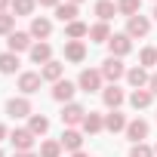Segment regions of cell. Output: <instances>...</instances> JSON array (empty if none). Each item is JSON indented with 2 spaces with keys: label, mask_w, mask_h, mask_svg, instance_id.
Here are the masks:
<instances>
[{
  "label": "cell",
  "mask_w": 157,
  "mask_h": 157,
  "mask_svg": "<svg viewBox=\"0 0 157 157\" xmlns=\"http://www.w3.org/2000/svg\"><path fill=\"white\" fill-rule=\"evenodd\" d=\"M31 62H34V65L52 62V46H49V43H34V46H31Z\"/></svg>",
  "instance_id": "9a60e30c"
},
{
  "label": "cell",
  "mask_w": 157,
  "mask_h": 157,
  "mask_svg": "<svg viewBox=\"0 0 157 157\" xmlns=\"http://www.w3.org/2000/svg\"><path fill=\"white\" fill-rule=\"evenodd\" d=\"M154 154H157V148H154Z\"/></svg>",
  "instance_id": "7bdbcfd3"
},
{
  "label": "cell",
  "mask_w": 157,
  "mask_h": 157,
  "mask_svg": "<svg viewBox=\"0 0 157 157\" xmlns=\"http://www.w3.org/2000/svg\"><path fill=\"white\" fill-rule=\"evenodd\" d=\"M6 114L16 117V120H19V117H31V102H28L25 96H22V99H10V102H6Z\"/></svg>",
  "instance_id": "9c48e42d"
},
{
  "label": "cell",
  "mask_w": 157,
  "mask_h": 157,
  "mask_svg": "<svg viewBox=\"0 0 157 157\" xmlns=\"http://www.w3.org/2000/svg\"><path fill=\"white\" fill-rule=\"evenodd\" d=\"M99 129H105V117L96 114V111H86V117H83V132H99Z\"/></svg>",
  "instance_id": "44dd1931"
},
{
  "label": "cell",
  "mask_w": 157,
  "mask_h": 157,
  "mask_svg": "<svg viewBox=\"0 0 157 157\" xmlns=\"http://www.w3.org/2000/svg\"><path fill=\"white\" fill-rule=\"evenodd\" d=\"M99 71H102V77H105V80H111V83H117L120 77L126 74L123 62H120V59H114V56H108V59L102 62V68H99Z\"/></svg>",
  "instance_id": "7a4b0ae2"
},
{
  "label": "cell",
  "mask_w": 157,
  "mask_h": 157,
  "mask_svg": "<svg viewBox=\"0 0 157 157\" xmlns=\"http://www.w3.org/2000/svg\"><path fill=\"white\" fill-rule=\"evenodd\" d=\"M129 157H154V148H148L145 142H139V145L129 148Z\"/></svg>",
  "instance_id": "d6a6232c"
},
{
  "label": "cell",
  "mask_w": 157,
  "mask_h": 157,
  "mask_svg": "<svg viewBox=\"0 0 157 157\" xmlns=\"http://www.w3.org/2000/svg\"><path fill=\"white\" fill-rule=\"evenodd\" d=\"M31 37H40V40H46L49 34H52V22L49 19H43V16H34L31 19V31H28Z\"/></svg>",
  "instance_id": "8fae6325"
},
{
  "label": "cell",
  "mask_w": 157,
  "mask_h": 157,
  "mask_svg": "<svg viewBox=\"0 0 157 157\" xmlns=\"http://www.w3.org/2000/svg\"><path fill=\"white\" fill-rule=\"evenodd\" d=\"M102 71H93V68H83L80 71V77H77V90H83V93H96V90H102Z\"/></svg>",
  "instance_id": "6da1fadb"
},
{
  "label": "cell",
  "mask_w": 157,
  "mask_h": 157,
  "mask_svg": "<svg viewBox=\"0 0 157 157\" xmlns=\"http://www.w3.org/2000/svg\"><path fill=\"white\" fill-rule=\"evenodd\" d=\"M62 62H46L43 68H40V77H43V80H52V83H59L62 80Z\"/></svg>",
  "instance_id": "d6986e66"
},
{
  "label": "cell",
  "mask_w": 157,
  "mask_h": 157,
  "mask_svg": "<svg viewBox=\"0 0 157 157\" xmlns=\"http://www.w3.org/2000/svg\"><path fill=\"white\" fill-rule=\"evenodd\" d=\"M59 142H62V148H68V151H80V145H83V136L77 132V129H65Z\"/></svg>",
  "instance_id": "ac0fdd59"
},
{
  "label": "cell",
  "mask_w": 157,
  "mask_h": 157,
  "mask_svg": "<svg viewBox=\"0 0 157 157\" xmlns=\"http://www.w3.org/2000/svg\"><path fill=\"white\" fill-rule=\"evenodd\" d=\"M34 6H37V0H13V3H10L13 16H31Z\"/></svg>",
  "instance_id": "4316f807"
},
{
  "label": "cell",
  "mask_w": 157,
  "mask_h": 157,
  "mask_svg": "<svg viewBox=\"0 0 157 157\" xmlns=\"http://www.w3.org/2000/svg\"><path fill=\"white\" fill-rule=\"evenodd\" d=\"M108 49H111V56H114V59H123V56L132 49V37H129V34H111Z\"/></svg>",
  "instance_id": "277c9868"
},
{
  "label": "cell",
  "mask_w": 157,
  "mask_h": 157,
  "mask_svg": "<svg viewBox=\"0 0 157 157\" xmlns=\"http://www.w3.org/2000/svg\"><path fill=\"white\" fill-rule=\"evenodd\" d=\"M0 157H3V151H0Z\"/></svg>",
  "instance_id": "b9f144b4"
},
{
  "label": "cell",
  "mask_w": 157,
  "mask_h": 157,
  "mask_svg": "<svg viewBox=\"0 0 157 157\" xmlns=\"http://www.w3.org/2000/svg\"><path fill=\"white\" fill-rule=\"evenodd\" d=\"M139 59H142V68H151V65H157V49L154 46H145Z\"/></svg>",
  "instance_id": "4dcf8cb0"
},
{
  "label": "cell",
  "mask_w": 157,
  "mask_h": 157,
  "mask_svg": "<svg viewBox=\"0 0 157 157\" xmlns=\"http://www.w3.org/2000/svg\"><path fill=\"white\" fill-rule=\"evenodd\" d=\"M16 157H37V154H31V151H16Z\"/></svg>",
  "instance_id": "d590c367"
},
{
  "label": "cell",
  "mask_w": 157,
  "mask_h": 157,
  "mask_svg": "<svg viewBox=\"0 0 157 157\" xmlns=\"http://www.w3.org/2000/svg\"><path fill=\"white\" fill-rule=\"evenodd\" d=\"M40 80H43V77H40L37 71H22V74H19V90H22L25 96H31V93L40 90Z\"/></svg>",
  "instance_id": "5b68a950"
},
{
  "label": "cell",
  "mask_w": 157,
  "mask_h": 157,
  "mask_svg": "<svg viewBox=\"0 0 157 157\" xmlns=\"http://www.w3.org/2000/svg\"><path fill=\"white\" fill-rule=\"evenodd\" d=\"M10 142H13L16 151H31V145H34V132H31V129H13V132H10Z\"/></svg>",
  "instance_id": "52a82bcc"
},
{
  "label": "cell",
  "mask_w": 157,
  "mask_h": 157,
  "mask_svg": "<svg viewBox=\"0 0 157 157\" xmlns=\"http://www.w3.org/2000/svg\"><path fill=\"white\" fill-rule=\"evenodd\" d=\"M126 80H129V83H132L136 90H145L151 77H148V71H145V68L139 65V68H129V71H126Z\"/></svg>",
  "instance_id": "e0dca14e"
},
{
  "label": "cell",
  "mask_w": 157,
  "mask_h": 157,
  "mask_svg": "<svg viewBox=\"0 0 157 157\" xmlns=\"http://www.w3.org/2000/svg\"><path fill=\"white\" fill-rule=\"evenodd\" d=\"M40 157H62V142H43L40 145Z\"/></svg>",
  "instance_id": "f546056e"
},
{
  "label": "cell",
  "mask_w": 157,
  "mask_h": 157,
  "mask_svg": "<svg viewBox=\"0 0 157 157\" xmlns=\"http://www.w3.org/2000/svg\"><path fill=\"white\" fill-rule=\"evenodd\" d=\"M37 3H40V6H59L62 0H37Z\"/></svg>",
  "instance_id": "e575fe53"
},
{
  "label": "cell",
  "mask_w": 157,
  "mask_h": 157,
  "mask_svg": "<svg viewBox=\"0 0 157 157\" xmlns=\"http://www.w3.org/2000/svg\"><path fill=\"white\" fill-rule=\"evenodd\" d=\"M68 3H83V0H68Z\"/></svg>",
  "instance_id": "ab89813d"
},
{
  "label": "cell",
  "mask_w": 157,
  "mask_h": 157,
  "mask_svg": "<svg viewBox=\"0 0 157 157\" xmlns=\"http://www.w3.org/2000/svg\"><path fill=\"white\" fill-rule=\"evenodd\" d=\"M126 139H129L132 145L145 142V139H148V123H145V120H129V123H126Z\"/></svg>",
  "instance_id": "30bf717a"
},
{
  "label": "cell",
  "mask_w": 157,
  "mask_h": 157,
  "mask_svg": "<svg viewBox=\"0 0 157 157\" xmlns=\"http://www.w3.org/2000/svg\"><path fill=\"white\" fill-rule=\"evenodd\" d=\"M28 129H31L34 136H43V132L49 129V120H46L43 114H31V120H28Z\"/></svg>",
  "instance_id": "f1b7e54d"
},
{
  "label": "cell",
  "mask_w": 157,
  "mask_h": 157,
  "mask_svg": "<svg viewBox=\"0 0 157 157\" xmlns=\"http://www.w3.org/2000/svg\"><path fill=\"white\" fill-rule=\"evenodd\" d=\"M123 99H126V96H123V90H120L117 83H111L108 90H102V102H105L111 111H117V108L123 105Z\"/></svg>",
  "instance_id": "ba28073f"
},
{
  "label": "cell",
  "mask_w": 157,
  "mask_h": 157,
  "mask_svg": "<svg viewBox=\"0 0 157 157\" xmlns=\"http://www.w3.org/2000/svg\"><path fill=\"white\" fill-rule=\"evenodd\" d=\"M6 6H10V0H0V13H6Z\"/></svg>",
  "instance_id": "8d00e7d4"
},
{
  "label": "cell",
  "mask_w": 157,
  "mask_h": 157,
  "mask_svg": "<svg viewBox=\"0 0 157 157\" xmlns=\"http://www.w3.org/2000/svg\"><path fill=\"white\" fill-rule=\"evenodd\" d=\"M90 40H96V43H108V40H111V28H108V22H96V25L90 28Z\"/></svg>",
  "instance_id": "ffe728a7"
},
{
  "label": "cell",
  "mask_w": 157,
  "mask_h": 157,
  "mask_svg": "<svg viewBox=\"0 0 157 157\" xmlns=\"http://www.w3.org/2000/svg\"><path fill=\"white\" fill-rule=\"evenodd\" d=\"M151 31V19L148 16H132L129 22H126V34L129 37H145Z\"/></svg>",
  "instance_id": "8992f818"
},
{
  "label": "cell",
  "mask_w": 157,
  "mask_h": 157,
  "mask_svg": "<svg viewBox=\"0 0 157 157\" xmlns=\"http://www.w3.org/2000/svg\"><path fill=\"white\" fill-rule=\"evenodd\" d=\"M105 129H111V132H120V129H126V117H123L120 111H111V114H105Z\"/></svg>",
  "instance_id": "d4e9b609"
},
{
  "label": "cell",
  "mask_w": 157,
  "mask_h": 157,
  "mask_svg": "<svg viewBox=\"0 0 157 157\" xmlns=\"http://www.w3.org/2000/svg\"><path fill=\"white\" fill-rule=\"evenodd\" d=\"M74 157H86V154H83V151H74Z\"/></svg>",
  "instance_id": "f35d334b"
},
{
  "label": "cell",
  "mask_w": 157,
  "mask_h": 157,
  "mask_svg": "<svg viewBox=\"0 0 157 157\" xmlns=\"http://www.w3.org/2000/svg\"><path fill=\"white\" fill-rule=\"evenodd\" d=\"M25 49H31V34H25V31H13L10 34V52H25Z\"/></svg>",
  "instance_id": "5bb4252c"
},
{
  "label": "cell",
  "mask_w": 157,
  "mask_h": 157,
  "mask_svg": "<svg viewBox=\"0 0 157 157\" xmlns=\"http://www.w3.org/2000/svg\"><path fill=\"white\" fill-rule=\"evenodd\" d=\"M74 93H77V83H71V80H59V83L52 86V99H56V102H71Z\"/></svg>",
  "instance_id": "7c38bea8"
},
{
  "label": "cell",
  "mask_w": 157,
  "mask_h": 157,
  "mask_svg": "<svg viewBox=\"0 0 157 157\" xmlns=\"http://www.w3.org/2000/svg\"><path fill=\"white\" fill-rule=\"evenodd\" d=\"M148 90L157 96V74H151V80H148Z\"/></svg>",
  "instance_id": "836d02e7"
},
{
  "label": "cell",
  "mask_w": 157,
  "mask_h": 157,
  "mask_svg": "<svg viewBox=\"0 0 157 157\" xmlns=\"http://www.w3.org/2000/svg\"><path fill=\"white\" fill-rule=\"evenodd\" d=\"M151 99H154V93H151V90H136V93L129 96V105L139 111V108H148V105H151Z\"/></svg>",
  "instance_id": "cb8c5ba5"
},
{
  "label": "cell",
  "mask_w": 157,
  "mask_h": 157,
  "mask_svg": "<svg viewBox=\"0 0 157 157\" xmlns=\"http://www.w3.org/2000/svg\"><path fill=\"white\" fill-rule=\"evenodd\" d=\"M16 71H19V56L6 49L0 56V74H16Z\"/></svg>",
  "instance_id": "603a6c76"
},
{
  "label": "cell",
  "mask_w": 157,
  "mask_h": 157,
  "mask_svg": "<svg viewBox=\"0 0 157 157\" xmlns=\"http://www.w3.org/2000/svg\"><path fill=\"white\" fill-rule=\"evenodd\" d=\"M139 6H142V0H117V13L126 16V19L139 16Z\"/></svg>",
  "instance_id": "83f0119b"
},
{
  "label": "cell",
  "mask_w": 157,
  "mask_h": 157,
  "mask_svg": "<svg viewBox=\"0 0 157 157\" xmlns=\"http://www.w3.org/2000/svg\"><path fill=\"white\" fill-rule=\"evenodd\" d=\"M96 16H99L102 22L114 19V16H117V3H111V0H99V3H96Z\"/></svg>",
  "instance_id": "484cf974"
},
{
  "label": "cell",
  "mask_w": 157,
  "mask_h": 157,
  "mask_svg": "<svg viewBox=\"0 0 157 157\" xmlns=\"http://www.w3.org/2000/svg\"><path fill=\"white\" fill-rule=\"evenodd\" d=\"M154 19H157V6H154Z\"/></svg>",
  "instance_id": "60d3db41"
},
{
  "label": "cell",
  "mask_w": 157,
  "mask_h": 157,
  "mask_svg": "<svg viewBox=\"0 0 157 157\" xmlns=\"http://www.w3.org/2000/svg\"><path fill=\"white\" fill-rule=\"evenodd\" d=\"M83 117H86V108H83V105H74V102H68L65 111H62V123H65L68 129H74L77 123H83Z\"/></svg>",
  "instance_id": "3957f363"
},
{
  "label": "cell",
  "mask_w": 157,
  "mask_h": 157,
  "mask_svg": "<svg viewBox=\"0 0 157 157\" xmlns=\"http://www.w3.org/2000/svg\"><path fill=\"white\" fill-rule=\"evenodd\" d=\"M65 34H68V40H80V37H90V25H83L80 19H77V22L65 25Z\"/></svg>",
  "instance_id": "7402d4cb"
},
{
  "label": "cell",
  "mask_w": 157,
  "mask_h": 157,
  "mask_svg": "<svg viewBox=\"0 0 157 157\" xmlns=\"http://www.w3.org/2000/svg\"><path fill=\"white\" fill-rule=\"evenodd\" d=\"M13 25H16L13 13H0V34H13Z\"/></svg>",
  "instance_id": "1f68e13d"
},
{
  "label": "cell",
  "mask_w": 157,
  "mask_h": 157,
  "mask_svg": "<svg viewBox=\"0 0 157 157\" xmlns=\"http://www.w3.org/2000/svg\"><path fill=\"white\" fill-rule=\"evenodd\" d=\"M77 3H59L56 6V19L59 22H65V25H71V22H77Z\"/></svg>",
  "instance_id": "2e32d148"
},
{
  "label": "cell",
  "mask_w": 157,
  "mask_h": 157,
  "mask_svg": "<svg viewBox=\"0 0 157 157\" xmlns=\"http://www.w3.org/2000/svg\"><path fill=\"white\" fill-rule=\"evenodd\" d=\"M65 59L74 62V65L83 62V59H86V46H83V40H68V43H65Z\"/></svg>",
  "instance_id": "4fadbf2b"
},
{
  "label": "cell",
  "mask_w": 157,
  "mask_h": 157,
  "mask_svg": "<svg viewBox=\"0 0 157 157\" xmlns=\"http://www.w3.org/2000/svg\"><path fill=\"white\" fill-rule=\"evenodd\" d=\"M0 139H6V126L3 123H0Z\"/></svg>",
  "instance_id": "74e56055"
}]
</instances>
